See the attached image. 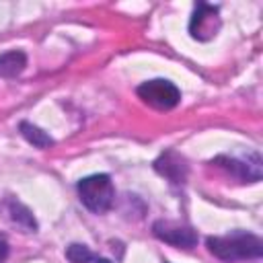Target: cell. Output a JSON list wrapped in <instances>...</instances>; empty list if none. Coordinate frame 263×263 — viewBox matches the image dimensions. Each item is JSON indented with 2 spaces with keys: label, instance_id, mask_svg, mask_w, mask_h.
<instances>
[{
  "label": "cell",
  "instance_id": "obj_1",
  "mask_svg": "<svg viewBox=\"0 0 263 263\" xmlns=\"http://www.w3.org/2000/svg\"><path fill=\"white\" fill-rule=\"evenodd\" d=\"M208 251L226 263L247 261V259H259L263 255V242L259 236L251 232H230L224 236H210L205 240Z\"/></svg>",
  "mask_w": 263,
  "mask_h": 263
},
{
  "label": "cell",
  "instance_id": "obj_2",
  "mask_svg": "<svg viewBox=\"0 0 263 263\" xmlns=\"http://www.w3.org/2000/svg\"><path fill=\"white\" fill-rule=\"evenodd\" d=\"M78 197L92 214H105L115 203V187L109 175H90L78 181Z\"/></svg>",
  "mask_w": 263,
  "mask_h": 263
},
{
  "label": "cell",
  "instance_id": "obj_3",
  "mask_svg": "<svg viewBox=\"0 0 263 263\" xmlns=\"http://www.w3.org/2000/svg\"><path fill=\"white\" fill-rule=\"evenodd\" d=\"M138 97L152 109L156 111H168L173 107L179 105L181 101V90L164 78H154V80H146L138 86Z\"/></svg>",
  "mask_w": 263,
  "mask_h": 263
},
{
  "label": "cell",
  "instance_id": "obj_4",
  "mask_svg": "<svg viewBox=\"0 0 263 263\" xmlns=\"http://www.w3.org/2000/svg\"><path fill=\"white\" fill-rule=\"evenodd\" d=\"M152 232L162 242L179 249H193L197 245V232L191 226H185L173 220H156L152 226Z\"/></svg>",
  "mask_w": 263,
  "mask_h": 263
},
{
  "label": "cell",
  "instance_id": "obj_5",
  "mask_svg": "<svg viewBox=\"0 0 263 263\" xmlns=\"http://www.w3.org/2000/svg\"><path fill=\"white\" fill-rule=\"evenodd\" d=\"M189 31L199 41H208V39L216 37V33L220 31L218 6H212V4H205V2H197L195 12H193L191 23H189Z\"/></svg>",
  "mask_w": 263,
  "mask_h": 263
},
{
  "label": "cell",
  "instance_id": "obj_6",
  "mask_svg": "<svg viewBox=\"0 0 263 263\" xmlns=\"http://www.w3.org/2000/svg\"><path fill=\"white\" fill-rule=\"evenodd\" d=\"M212 164H218L220 168H224L226 173H230L234 179H238L240 183H257L261 179V160L259 156L249 162L240 160V158H228V156H218L212 160Z\"/></svg>",
  "mask_w": 263,
  "mask_h": 263
},
{
  "label": "cell",
  "instance_id": "obj_7",
  "mask_svg": "<svg viewBox=\"0 0 263 263\" xmlns=\"http://www.w3.org/2000/svg\"><path fill=\"white\" fill-rule=\"evenodd\" d=\"M154 168L164 175L166 179H171L173 183H183L185 177H187V164H185V158L179 156L177 152H164L156 162H154Z\"/></svg>",
  "mask_w": 263,
  "mask_h": 263
},
{
  "label": "cell",
  "instance_id": "obj_8",
  "mask_svg": "<svg viewBox=\"0 0 263 263\" xmlns=\"http://www.w3.org/2000/svg\"><path fill=\"white\" fill-rule=\"evenodd\" d=\"M27 66V55L21 49H12L0 55V76L2 78H16Z\"/></svg>",
  "mask_w": 263,
  "mask_h": 263
},
{
  "label": "cell",
  "instance_id": "obj_9",
  "mask_svg": "<svg viewBox=\"0 0 263 263\" xmlns=\"http://www.w3.org/2000/svg\"><path fill=\"white\" fill-rule=\"evenodd\" d=\"M8 214H10L12 222L18 228H23V232H35L37 230V222H35L33 214L21 201H10L8 203Z\"/></svg>",
  "mask_w": 263,
  "mask_h": 263
},
{
  "label": "cell",
  "instance_id": "obj_10",
  "mask_svg": "<svg viewBox=\"0 0 263 263\" xmlns=\"http://www.w3.org/2000/svg\"><path fill=\"white\" fill-rule=\"evenodd\" d=\"M18 129H21V134H23V138H25L29 144L37 146V148H49V146L53 144V138H51L47 132H43L41 127L29 123V121H21Z\"/></svg>",
  "mask_w": 263,
  "mask_h": 263
},
{
  "label": "cell",
  "instance_id": "obj_11",
  "mask_svg": "<svg viewBox=\"0 0 263 263\" xmlns=\"http://www.w3.org/2000/svg\"><path fill=\"white\" fill-rule=\"evenodd\" d=\"M66 259L70 263H88V261H95V255L90 253V249L86 245H78V242H72L68 249H66Z\"/></svg>",
  "mask_w": 263,
  "mask_h": 263
},
{
  "label": "cell",
  "instance_id": "obj_12",
  "mask_svg": "<svg viewBox=\"0 0 263 263\" xmlns=\"http://www.w3.org/2000/svg\"><path fill=\"white\" fill-rule=\"evenodd\" d=\"M6 257H8V242L0 238V263H4Z\"/></svg>",
  "mask_w": 263,
  "mask_h": 263
},
{
  "label": "cell",
  "instance_id": "obj_13",
  "mask_svg": "<svg viewBox=\"0 0 263 263\" xmlns=\"http://www.w3.org/2000/svg\"><path fill=\"white\" fill-rule=\"evenodd\" d=\"M95 263H111L109 259H95Z\"/></svg>",
  "mask_w": 263,
  "mask_h": 263
}]
</instances>
